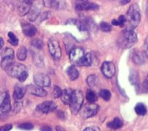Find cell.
<instances>
[{
    "label": "cell",
    "instance_id": "45",
    "mask_svg": "<svg viewBox=\"0 0 148 131\" xmlns=\"http://www.w3.org/2000/svg\"><path fill=\"white\" fill-rule=\"evenodd\" d=\"M147 14H148V1H147Z\"/></svg>",
    "mask_w": 148,
    "mask_h": 131
},
{
    "label": "cell",
    "instance_id": "42",
    "mask_svg": "<svg viewBox=\"0 0 148 131\" xmlns=\"http://www.w3.org/2000/svg\"><path fill=\"white\" fill-rule=\"evenodd\" d=\"M3 43H4V42H3V38H2V37H0V50L3 48Z\"/></svg>",
    "mask_w": 148,
    "mask_h": 131
},
{
    "label": "cell",
    "instance_id": "34",
    "mask_svg": "<svg viewBox=\"0 0 148 131\" xmlns=\"http://www.w3.org/2000/svg\"><path fill=\"white\" fill-rule=\"evenodd\" d=\"M54 97L56 98H58V97H61L62 94V89L59 87V86H55L54 87Z\"/></svg>",
    "mask_w": 148,
    "mask_h": 131
},
{
    "label": "cell",
    "instance_id": "36",
    "mask_svg": "<svg viewBox=\"0 0 148 131\" xmlns=\"http://www.w3.org/2000/svg\"><path fill=\"white\" fill-rule=\"evenodd\" d=\"M144 54L148 58V36L147 37L145 40V43H144Z\"/></svg>",
    "mask_w": 148,
    "mask_h": 131
},
{
    "label": "cell",
    "instance_id": "44",
    "mask_svg": "<svg viewBox=\"0 0 148 131\" xmlns=\"http://www.w3.org/2000/svg\"><path fill=\"white\" fill-rule=\"evenodd\" d=\"M23 1L26 2V3H32L34 2V0H23Z\"/></svg>",
    "mask_w": 148,
    "mask_h": 131
},
{
    "label": "cell",
    "instance_id": "26",
    "mask_svg": "<svg viewBox=\"0 0 148 131\" xmlns=\"http://www.w3.org/2000/svg\"><path fill=\"white\" fill-rule=\"evenodd\" d=\"M126 17L125 16H120L118 19H115V20H113L112 21V23L114 25H117V26H121V27H123L125 24H126Z\"/></svg>",
    "mask_w": 148,
    "mask_h": 131
},
{
    "label": "cell",
    "instance_id": "11",
    "mask_svg": "<svg viewBox=\"0 0 148 131\" xmlns=\"http://www.w3.org/2000/svg\"><path fill=\"white\" fill-rule=\"evenodd\" d=\"M26 91H28V93L32 96L39 97H45L47 96V92L41 86H38V85L30 84V85L27 86Z\"/></svg>",
    "mask_w": 148,
    "mask_h": 131
},
{
    "label": "cell",
    "instance_id": "43",
    "mask_svg": "<svg viewBox=\"0 0 148 131\" xmlns=\"http://www.w3.org/2000/svg\"><path fill=\"white\" fill-rule=\"evenodd\" d=\"M41 130H51V129L49 127V128H41Z\"/></svg>",
    "mask_w": 148,
    "mask_h": 131
},
{
    "label": "cell",
    "instance_id": "6",
    "mask_svg": "<svg viewBox=\"0 0 148 131\" xmlns=\"http://www.w3.org/2000/svg\"><path fill=\"white\" fill-rule=\"evenodd\" d=\"M6 72L9 76L12 77H16L18 78L20 77V75L27 70L26 67L23 64H20V63H12L10 67H8L6 70Z\"/></svg>",
    "mask_w": 148,
    "mask_h": 131
},
{
    "label": "cell",
    "instance_id": "13",
    "mask_svg": "<svg viewBox=\"0 0 148 131\" xmlns=\"http://www.w3.org/2000/svg\"><path fill=\"white\" fill-rule=\"evenodd\" d=\"M22 29H23V32L24 33V35H26L27 37H34L37 32V29L30 23H23Z\"/></svg>",
    "mask_w": 148,
    "mask_h": 131
},
{
    "label": "cell",
    "instance_id": "24",
    "mask_svg": "<svg viewBox=\"0 0 148 131\" xmlns=\"http://www.w3.org/2000/svg\"><path fill=\"white\" fill-rule=\"evenodd\" d=\"M133 60L135 63L141 64L144 63V55L140 51H136V52H134V54L133 56Z\"/></svg>",
    "mask_w": 148,
    "mask_h": 131
},
{
    "label": "cell",
    "instance_id": "2",
    "mask_svg": "<svg viewBox=\"0 0 148 131\" xmlns=\"http://www.w3.org/2000/svg\"><path fill=\"white\" fill-rule=\"evenodd\" d=\"M137 41H138L137 34L134 31V30H128V29L123 30L119 38L120 46L125 49L131 48L137 43Z\"/></svg>",
    "mask_w": 148,
    "mask_h": 131
},
{
    "label": "cell",
    "instance_id": "14",
    "mask_svg": "<svg viewBox=\"0 0 148 131\" xmlns=\"http://www.w3.org/2000/svg\"><path fill=\"white\" fill-rule=\"evenodd\" d=\"M10 109H11V105H10V96L8 93H6L1 104H0V111L2 113H7L10 110Z\"/></svg>",
    "mask_w": 148,
    "mask_h": 131
},
{
    "label": "cell",
    "instance_id": "25",
    "mask_svg": "<svg viewBox=\"0 0 148 131\" xmlns=\"http://www.w3.org/2000/svg\"><path fill=\"white\" fill-rule=\"evenodd\" d=\"M27 57V50L25 47L22 46L17 50V58L21 61H24Z\"/></svg>",
    "mask_w": 148,
    "mask_h": 131
},
{
    "label": "cell",
    "instance_id": "20",
    "mask_svg": "<svg viewBox=\"0 0 148 131\" xmlns=\"http://www.w3.org/2000/svg\"><path fill=\"white\" fill-rule=\"evenodd\" d=\"M67 74H68L69 77L70 78V80H72V81H75L79 77V71L77 70V69L75 66H69L67 70Z\"/></svg>",
    "mask_w": 148,
    "mask_h": 131
},
{
    "label": "cell",
    "instance_id": "3",
    "mask_svg": "<svg viewBox=\"0 0 148 131\" xmlns=\"http://www.w3.org/2000/svg\"><path fill=\"white\" fill-rule=\"evenodd\" d=\"M83 104V95L81 90H74L72 92V97L70 101V109L73 114H77L79 110L82 109Z\"/></svg>",
    "mask_w": 148,
    "mask_h": 131
},
{
    "label": "cell",
    "instance_id": "29",
    "mask_svg": "<svg viewBox=\"0 0 148 131\" xmlns=\"http://www.w3.org/2000/svg\"><path fill=\"white\" fill-rule=\"evenodd\" d=\"M100 97L104 99L105 101H108L110 98H111V93L109 90H105V89H102L100 90Z\"/></svg>",
    "mask_w": 148,
    "mask_h": 131
},
{
    "label": "cell",
    "instance_id": "39",
    "mask_svg": "<svg viewBox=\"0 0 148 131\" xmlns=\"http://www.w3.org/2000/svg\"><path fill=\"white\" fill-rule=\"evenodd\" d=\"M93 130H95V131H98L100 130H99V128L98 127H88V128H86L84 131H93Z\"/></svg>",
    "mask_w": 148,
    "mask_h": 131
},
{
    "label": "cell",
    "instance_id": "22",
    "mask_svg": "<svg viewBox=\"0 0 148 131\" xmlns=\"http://www.w3.org/2000/svg\"><path fill=\"white\" fill-rule=\"evenodd\" d=\"M122 125H123V123L119 118H115L114 121H112V122L108 123V127L112 129V130H118V129L121 128Z\"/></svg>",
    "mask_w": 148,
    "mask_h": 131
},
{
    "label": "cell",
    "instance_id": "15",
    "mask_svg": "<svg viewBox=\"0 0 148 131\" xmlns=\"http://www.w3.org/2000/svg\"><path fill=\"white\" fill-rule=\"evenodd\" d=\"M75 9L77 10H98L99 9V5H97L96 3H79L75 6Z\"/></svg>",
    "mask_w": 148,
    "mask_h": 131
},
{
    "label": "cell",
    "instance_id": "10",
    "mask_svg": "<svg viewBox=\"0 0 148 131\" xmlns=\"http://www.w3.org/2000/svg\"><path fill=\"white\" fill-rule=\"evenodd\" d=\"M34 82L36 85L41 87H49L51 84L50 78L45 74H37L34 76Z\"/></svg>",
    "mask_w": 148,
    "mask_h": 131
},
{
    "label": "cell",
    "instance_id": "32",
    "mask_svg": "<svg viewBox=\"0 0 148 131\" xmlns=\"http://www.w3.org/2000/svg\"><path fill=\"white\" fill-rule=\"evenodd\" d=\"M31 44L33 47H35L36 49H38V50H41L43 47V43L40 39H33L31 42Z\"/></svg>",
    "mask_w": 148,
    "mask_h": 131
},
{
    "label": "cell",
    "instance_id": "21",
    "mask_svg": "<svg viewBox=\"0 0 148 131\" xmlns=\"http://www.w3.org/2000/svg\"><path fill=\"white\" fill-rule=\"evenodd\" d=\"M39 14H40V10L37 7L30 8L29 12H28V18L30 21H35Z\"/></svg>",
    "mask_w": 148,
    "mask_h": 131
},
{
    "label": "cell",
    "instance_id": "12",
    "mask_svg": "<svg viewBox=\"0 0 148 131\" xmlns=\"http://www.w3.org/2000/svg\"><path fill=\"white\" fill-rule=\"evenodd\" d=\"M99 111V106L95 104V103H89L88 104H86L83 109V115L86 118L92 117L95 116Z\"/></svg>",
    "mask_w": 148,
    "mask_h": 131
},
{
    "label": "cell",
    "instance_id": "38",
    "mask_svg": "<svg viewBox=\"0 0 148 131\" xmlns=\"http://www.w3.org/2000/svg\"><path fill=\"white\" fill-rule=\"evenodd\" d=\"M53 0H43V3L46 7H52Z\"/></svg>",
    "mask_w": 148,
    "mask_h": 131
},
{
    "label": "cell",
    "instance_id": "28",
    "mask_svg": "<svg viewBox=\"0 0 148 131\" xmlns=\"http://www.w3.org/2000/svg\"><path fill=\"white\" fill-rule=\"evenodd\" d=\"M66 6V2L65 0H53L52 3V7L56 8V9H63Z\"/></svg>",
    "mask_w": 148,
    "mask_h": 131
},
{
    "label": "cell",
    "instance_id": "35",
    "mask_svg": "<svg viewBox=\"0 0 148 131\" xmlns=\"http://www.w3.org/2000/svg\"><path fill=\"white\" fill-rule=\"evenodd\" d=\"M33 124L30 123H22L20 125H18V128L20 129H23V130H32L33 129Z\"/></svg>",
    "mask_w": 148,
    "mask_h": 131
},
{
    "label": "cell",
    "instance_id": "19",
    "mask_svg": "<svg viewBox=\"0 0 148 131\" xmlns=\"http://www.w3.org/2000/svg\"><path fill=\"white\" fill-rule=\"evenodd\" d=\"M92 63H93L92 54L91 53H87V54H84V56L82 57V58L80 61L78 65H80V66H90Z\"/></svg>",
    "mask_w": 148,
    "mask_h": 131
},
{
    "label": "cell",
    "instance_id": "41",
    "mask_svg": "<svg viewBox=\"0 0 148 131\" xmlns=\"http://www.w3.org/2000/svg\"><path fill=\"white\" fill-rule=\"evenodd\" d=\"M130 1H131V0H121V3L122 5H125V4H127V3H128Z\"/></svg>",
    "mask_w": 148,
    "mask_h": 131
},
{
    "label": "cell",
    "instance_id": "7",
    "mask_svg": "<svg viewBox=\"0 0 148 131\" xmlns=\"http://www.w3.org/2000/svg\"><path fill=\"white\" fill-rule=\"evenodd\" d=\"M101 71L102 74L108 77V78H112L115 75L116 68L115 65L113 62H104L101 65Z\"/></svg>",
    "mask_w": 148,
    "mask_h": 131
},
{
    "label": "cell",
    "instance_id": "46",
    "mask_svg": "<svg viewBox=\"0 0 148 131\" xmlns=\"http://www.w3.org/2000/svg\"><path fill=\"white\" fill-rule=\"evenodd\" d=\"M80 1H82V2H87L88 0H80Z\"/></svg>",
    "mask_w": 148,
    "mask_h": 131
},
{
    "label": "cell",
    "instance_id": "18",
    "mask_svg": "<svg viewBox=\"0 0 148 131\" xmlns=\"http://www.w3.org/2000/svg\"><path fill=\"white\" fill-rule=\"evenodd\" d=\"M30 7H31V3H26V2H24L23 0V2L20 3L19 5H18V13H19V15L24 16V15L28 14Z\"/></svg>",
    "mask_w": 148,
    "mask_h": 131
},
{
    "label": "cell",
    "instance_id": "5",
    "mask_svg": "<svg viewBox=\"0 0 148 131\" xmlns=\"http://www.w3.org/2000/svg\"><path fill=\"white\" fill-rule=\"evenodd\" d=\"M49 51L54 60H59L62 57V50L58 41L55 39H50L48 43Z\"/></svg>",
    "mask_w": 148,
    "mask_h": 131
},
{
    "label": "cell",
    "instance_id": "9",
    "mask_svg": "<svg viewBox=\"0 0 148 131\" xmlns=\"http://www.w3.org/2000/svg\"><path fill=\"white\" fill-rule=\"evenodd\" d=\"M83 56H84V51L82 48H75L69 53V59L71 63L78 65Z\"/></svg>",
    "mask_w": 148,
    "mask_h": 131
},
{
    "label": "cell",
    "instance_id": "1",
    "mask_svg": "<svg viewBox=\"0 0 148 131\" xmlns=\"http://www.w3.org/2000/svg\"><path fill=\"white\" fill-rule=\"evenodd\" d=\"M140 10L137 3H134L130 6L129 10H127V29L128 30H134L140 22Z\"/></svg>",
    "mask_w": 148,
    "mask_h": 131
},
{
    "label": "cell",
    "instance_id": "8",
    "mask_svg": "<svg viewBox=\"0 0 148 131\" xmlns=\"http://www.w3.org/2000/svg\"><path fill=\"white\" fill-rule=\"evenodd\" d=\"M57 105L52 101H45L37 106V110L43 114H49L56 110Z\"/></svg>",
    "mask_w": 148,
    "mask_h": 131
},
{
    "label": "cell",
    "instance_id": "40",
    "mask_svg": "<svg viewBox=\"0 0 148 131\" xmlns=\"http://www.w3.org/2000/svg\"><path fill=\"white\" fill-rule=\"evenodd\" d=\"M144 85H145V88L147 90V91H148V74H147V77H146V80H145Z\"/></svg>",
    "mask_w": 148,
    "mask_h": 131
},
{
    "label": "cell",
    "instance_id": "23",
    "mask_svg": "<svg viewBox=\"0 0 148 131\" xmlns=\"http://www.w3.org/2000/svg\"><path fill=\"white\" fill-rule=\"evenodd\" d=\"M134 110L136 112V114L138 116H145L147 114V107L143 104V103H138L135 108H134Z\"/></svg>",
    "mask_w": 148,
    "mask_h": 131
},
{
    "label": "cell",
    "instance_id": "31",
    "mask_svg": "<svg viewBox=\"0 0 148 131\" xmlns=\"http://www.w3.org/2000/svg\"><path fill=\"white\" fill-rule=\"evenodd\" d=\"M97 77L95 76H90L87 79V83L90 87H95L97 84Z\"/></svg>",
    "mask_w": 148,
    "mask_h": 131
},
{
    "label": "cell",
    "instance_id": "30",
    "mask_svg": "<svg viewBox=\"0 0 148 131\" xmlns=\"http://www.w3.org/2000/svg\"><path fill=\"white\" fill-rule=\"evenodd\" d=\"M8 37H9V42H10V44H12L14 46L18 44V39H17V37L12 32H9Z\"/></svg>",
    "mask_w": 148,
    "mask_h": 131
},
{
    "label": "cell",
    "instance_id": "16",
    "mask_svg": "<svg viewBox=\"0 0 148 131\" xmlns=\"http://www.w3.org/2000/svg\"><path fill=\"white\" fill-rule=\"evenodd\" d=\"M25 92H26V88L16 85L15 87V90H14V92H13L14 98L16 100H21L24 97Z\"/></svg>",
    "mask_w": 148,
    "mask_h": 131
},
{
    "label": "cell",
    "instance_id": "4",
    "mask_svg": "<svg viewBox=\"0 0 148 131\" xmlns=\"http://www.w3.org/2000/svg\"><path fill=\"white\" fill-rule=\"evenodd\" d=\"M2 61H1V67L3 70H6L10 67L12 63H14V50L10 48L5 49L1 54Z\"/></svg>",
    "mask_w": 148,
    "mask_h": 131
},
{
    "label": "cell",
    "instance_id": "33",
    "mask_svg": "<svg viewBox=\"0 0 148 131\" xmlns=\"http://www.w3.org/2000/svg\"><path fill=\"white\" fill-rule=\"evenodd\" d=\"M100 26H101V30L104 31V32H109V31H111V30H112L111 25H110L109 23H105V22L101 23Z\"/></svg>",
    "mask_w": 148,
    "mask_h": 131
},
{
    "label": "cell",
    "instance_id": "17",
    "mask_svg": "<svg viewBox=\"0 0 148 131\" xmlns=\"http://www.w3.org/2000/svg\"><path fill=\"white\" fill-rule=\"evenodd\" d=\"M72 90L70 89H66L62 91V94L61 96V100L64 104H68L69 105L70 101H71V97H72Z\"/></svg>",
    "mask_w": 148,
    "mask_h": 131
},
{
    "label": "cell",
    "instance_id": "27",
    "mask_svg": "<svg viewBox=\"0 0 148 131\" xmlns=\"http://www.w3.org/2000/svg\"><path fill=\"white\" fill-rule=\"evenodd\" d=\"M86 98L89 103H95L97 100V96L93 90H88V92H87V95H86Z\"/></svg>",
    "mask_w": 148,
    "mask_h": 131
},
{
    "label": "cell",
    "instance_id": "37",
    "mask_svg": "<svg viewBox=\"0 0 148 131\" xmlns=\"http://www.w3.org/2000/svg\"><path fill=\"white\" fill-rule=\"evenodd\" d=\"M11 129H12V125L8 124V125H4L3 127H0V131H8L10 130Z\"/></svg>",
    "mask_w": 148,
    "mask_h": 131
}]
</instances>
